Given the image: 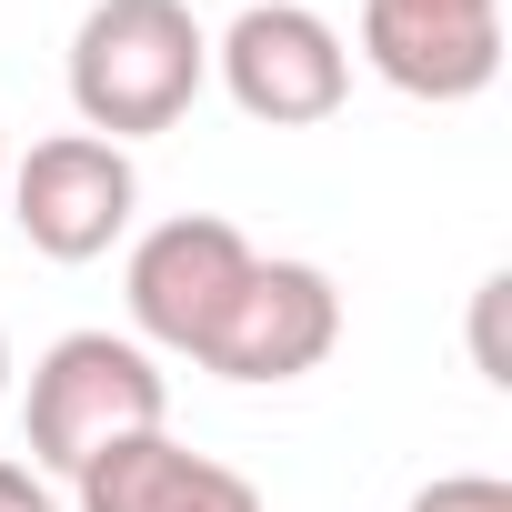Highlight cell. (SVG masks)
<instances>
[{
	"label": "cell",
	"mask_w": 512,
	"mask_h": 512,
	"mask_svg": "<svg viewBox=\"0 0 512 512\" xmlns=\"http://www.w3.org/2000/svg\"><path fill=\"white\" fill-rule=\"evenodd\" d=\"M0 512H61V492H51L31 462H11V452H0Z\"/></svg>",
	"instance_id": "10"
},
{
	"label": "cell",
	"mask_w": 512,
	"mask_h": 512,
	"mask_svg": "<svg viewBox=\"0 0 512 512\" xmlns=\"http://www.w3.org/2000/svg\"><path fill=\"white\" fill-rule=\"evenodd\" d=\"M402 512H512V482L502 472H432Z\"/></svg>",
	"instance_id": "9"
},
{
	"label": "cell",
	"mask_w": 512,
	"mask_h": 512,
	"mask_svg": "<svg viewBox=\"0 0 512 512\" xmlns=\"http://www.w3.org/2000/svg\"><path fill=\"white\" fill-rule=\"evenodd\" d=\"M71 502L81 512H262L251 472H231V462H211V452H191L171 432H131L101 462H81Z\"/></svg>",
	"instance_id": "8"
},
{
	"label": "cell",
	"mask_w": 512,
	"mask_h": 512,
	"mask_svg": "<svg viewBox=\"0 0 512 512\" xmlns=\"http://www.w3.org/2000/svg\"><path fill=\"white\" fill-rule=\"evenodd\" d=\"M21 432H31V472L71 482L81 462H101L131 432H171V382L131 332H61L31 362L21 392Z\"/></svg>",
	"instance_id": "2"
},
{
	"label": "cell",
	"mask_w": 512,
	"mask_h": 512,
	"mask_svg": "<svg viewBox=\"0 0 512 512\" xmlns=\"http://www.w3.org/2000/svg\"><path fill=\"white\" fill-rule=\"evenodd\" d=\"M251 262H262V251H251L241 221H221V211H171V221H151V231L131 241V262H121L131 342H141V352H181V362H201Z\"/></svg>",
	"instance_id": "4"
},
{
	"label": "cell",
	"mask_w": 512,
	"mask_h": 512,
	"mask_svg": "<svg viewBox=\"0 0 512 512\" xmlns=\"http://www.w3.org/2000/svg\"><path fill=\"white\" fill-rule=\"evenodd\" d=\"M0 191H11V221H21V241L41 262H101L141 211V171L101 131H51V141L11 151V181Z\"/></svg>",
	"instance_id": "5"
},
{
	"label": "cell",
	"mask_w": 512,
	"mask_h": 512,
	"mask_svg": "<svg viewBox=\"0 0 512 512\" xmlns=\"http://www.w3.org/2000/svg\"><path fill=\"white\" fill-rule=\"evenodd\" d=\"M332 342H342L332 272L322 262H272V251H262V262L241 272V292H231L201 372H221V382H302V372L332 362Z\"/></svg>",
	"instance_id": "6"
},
{
	"label": "cell",
	"mask_w": 512,
	"mask_h": 512,
	"mask_svg": "<svg viewBox=\"0 0 512 512\" xmlns=\"http://www.w3.org/2000/svg\"><path fill=\"white\" fill-rule=\"evenodd\" d=\"M0 181H11V131H0Z\"/></svg>",
	"instance_id": "12"
},
{
	"label": "cell",
	"mask_w": 512,
	"mask_h": 512,
	"mask_svg": "<svg viewBox=\"0 0 512 512\" xmlns=\"http://www.w3.org/2000/svg\"><path fill=\"white\" fill-rule=\"evenodd\" d=\"M61 81H71L81 131L131 151L211 91V31L191 21V0H91Z\"/></svg>",
	"instance_id": "1"
},
{
	"label": "cell",
	"mask_w": 512,
	"mask_h": 512,
	"mask_svg": "<svg viewBox=\"0 0 512 512\" xmlns=\"http://www.w3.org/2000/svg\"><path fill=\"white\" fill-rule=\"evenodd\" d=\"M11 372H21V362H11V342H0V412H11Z\"/></svg>",
	"instance_id": "11"
},
{
	"label": "cell",
	"mask_w": 512,
	"mask_h": 512,
	"mask_svg": "<svg viewBox=\"0 0 512 512\" xmlns=\"http://www.w3.org/2000/svg\"><path fill=\"white\" fill-rule=\"evenodd\" d=\"M402 101H472L502 81V0H362V51Z\"/></svg>",
	"instance_id": "7"
},
{
	"label": "cell",
	"mask_w": 512,
	"mask_h": 512,
	"mask_svg": "<svg viewBox=\"0 0 512 512\" xmlns=\"http://www.w3.org/2000/svg\"><path fill=\"white\" fill-rule=\"evenodd\" d=\"M211 81L262 131H322L352 101V41L312 11V0H251V11H231V31L211 41Z\"/></svg>",
	"instance_id": "3"
}]
</instances>
